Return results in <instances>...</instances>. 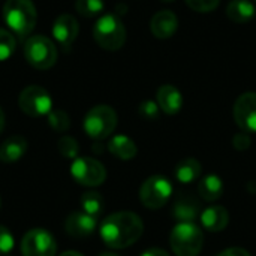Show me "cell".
Wrapping results in <instances>:
<instances>
[{"label": "cell", "mask_w": 256, "mask_h": 256, "mask_svg": "<svg viewBox=\"0 0 256 256\" xmlns=\"http://www.w3.org/2000/svg\"><path fill=\"white\" fill-rule=\"evenodd\" d=\"M144 232V224L136 213L118 212L110 214L100 225V237L111 249H126L135 244Z\"/></svg>", "instance_id": "obj_1"}, {"label": "cell", "mask_w": 256, "mask_h": 256, "mask_svg": "<svg viewBox=\"0 0 256 256\" xmlns=\"http://www.w3.org/2000/svg\"><path fill=\"white\" fill-rule=\"evenodd\" d=\"M3 18L10 32L24 39L36 26V8L32 0H6L3 4Z\"/></svg>", "instance_id": "obj_2"}, {"label": "cell", "mask_w": 256, "mask_h": 256, "mask_svg": "<svg viewBox=\"0 0 256 256\" xmlns=\"http://www.w3.org/2000/svg\"><path fill=\"white\" fill-rule=\"evenodd\" d=\"M204 232L194 222H178L170 236V246L176 256H198L202 250Z\"/></svg>", "instance_id": "obj_3"}, {"label": "cell", "mask_w": 256, "mask_h": 256, "mask_svg": "<svg viewBox=\"0 0 256 256\" xmlns=\"http://www.w3.org/2000/svg\"><path fill=\"white\" fill-rule=\"evenodd\" d=\"M93 38L100 48L106 51H117L126 42V28L118 16L106 14L96 21L93 27Z\"/></svg>", "instance_id": "obj_4"}, {"label": "cell", "mask_w": 256, "mask_h": 256, "mask_svg": "<svg viewBox=\"0 0 256 256\" xmlns=\"http://www.w3.org/2000/svg\"><path fill=\"white\" fill-rule=\"evenodd\" d=\"M116 128L117 114L108 105H96L84 117V130L94 141L108 138L116 130Z\"/></svg>", "instance_id": "obj_5"}, {"label": "cell", "mask_w": 256, "mask_h": 256, "mask_svg": "<svg viewBox=\"0 0 256 256\" xmlns=\"http://www.w3.org/2000/svg\"><path fill=\"white\" fill-rule=\"evenodd\" d=\"M26 60L36 69L45 70L54 66L57 60V48L54 42L42 34L30 36L24 45Z\"/></svg>", "instance_id": "obj_6"}, {"label": "cell", "mask_w": 256, "mask_h": 256, "mask_svg": "<svg viewBox=\"0 0 256 256\" xmlns=\"http://www.w3.org/2000/svg\"><path fill=\"white\" fill-rule=\"evenodd\" d=\"M172 196V183L168 177L154 174L148 177L140 189V200L150 210L162 208Z\"/></svg>", "instance_id": "obj_7"}, {"label": "cell", "mask_w": 256, "mask_h": 256, "mask_svg": "<svg viewBox=\"0 0 256 256\" xmlns=\"http://www.w3.org/2000/svg\"><path fill=\"white\" fill-rule=\"evenodd\" d=\"M21 111L30 117H45L52 111V99L50 93L39 86L26 87L18 98Z\"/></svg>", "instance_id": "obj_8"}, {"label": "cell", "mask_w": 256, "mask_h": 256, "mask_svg": "<svg viewBox=\"0 0 256 256\" xmlns=\"http://www.w3.org/2000/svg\"><path fill=\"white\" fill-rule=\"evenodd\" d=\"M70 174L76 183L86 188H98L106 178L105 166L93 158H76L70 165Z\"/></svg>", "instance_id": "obj_9"}, {"label": "cell", "mask_w": 256, "mask_h": 256, "mask_svg": "<svg viewBox=\"0 0 256 256\" xmlns=\"http://www.w3.org/2000/svg\"><path fill=\"white\" fill-rule=\"evenodd\" d=\"M57 244L54 237L40 228L30 230L21 240L22 256H56Z\"/></svg>", "instance_id": "obj_10"}, {"label": "cell", "mask_w": 256, "mask_h": 256, "mask_svg": "<svg viewBox=\"0 0 256 256\" xmlns=\"http://www.w3.org/2000/svg\"><path fill=\"white\" fill-rule=\"evenodd\" d=\"M234 120L243 132H256V93L248 92L234 104Z\"/></svg>", "instance_id": "obj_11"}, {"label": "cell", "mask_w": 256, "mask_h": 256, "mask_svg": "<svg viewBox=\"0 0 256 256\" xmlns=\"http://www.w3.org/2000/svg\"><path fill=\"white\" fill-rule=\"evenodd\" d=\"M78 21L70 14H62L56 18L52 24V36L64 51H68L72 46L74 40L78 36Z\"/></svg>", "instance_id": "obj_12"}, {"label": "cell", "mask_w": 256, "mask_h": 256, "mask_svg": "<svg viewBox=\"0 0 256 256\" xmlns=\"http://www.w3.org/2000/svg\"><path fill=\"white\" fill-rule=\"evenodd\" d=\"M96 226H98L96 218H93L84 212H75V213L69 214L64 222L66 232L75 238H82V237L92 236L94 232Z\"/></svg>", "instance_id": "obj_13"}, {"label": "cell", "mask_w": 256, "mask_h": 256, "mask_svg": "<svg viewBox=\"0 0 256 256\" xmlns=\"http://www.w3.org/2000/svg\"><path fill=\"white\" fill-rule=\"evenodd\" d=\"M171 213L177 222H194L201 213V202L190 195H180L174 201Z\"/></svg>", "instance_id": "obj_14"}, {"label": "cell", "mask_w": 256, "mask_h": 256, "mask_svg": "<svg viewBox=\"0 0 256 256\" xmlns=\"http://www.w3.org/2000/svg\"><path fill=\"white\" fill-rule=\"evenodd\" d=\"M178 27V20L177 15L168 9L158 12L150 22V30L152 33L159 38V39H168L171 38Z\"/></svg>", "instance_id": "obj_15"}, {"label": "cell", "mask_w": 256, "mask_h": 256, "mask_svg": "<svg viewBox=\"0 0 256 256\" xmlns=\"http://www.w3.org/2000/svg\"><path fill=\"white\" fill-rule=\"evenodd\" d=\"M156 100H158L159 108L165 114H168V116L177 114L182 110V106H183V96H182V93L178 92V88H176L174 86H170V84L162 86L158 90Z\"/></svg>", "instance_id": "obj_16"}, {"label": "cell", "mask_w": 256, "mask_h": 256, "mask_svg": "<svg viewBox=\"0 0 256 256\" xmlns=\"http://www.w3.org/2000/svg\"><path fill=\"white\" fill-rule=\"evenodd\" d=\"M230 213L222 206H213L201 213V224L210 232H220L228 226Z\"/></svg>", "instance_id": "obj_17"}, {"label": "cell", "mask_w": 256, "mask_h": 256, "mask_svg": "<svg viewBox=\"0 0 256 256\" xmlns=\"http://www.w3.org/2000/svg\"><path fill=\"white\" fill-rule=\"evenodd\" d=\"M27 152V141L20 135H14L4 140L0 146V160L3 164L18 162Z\"/></svg>", "instance_id": "obj_18"}, {"label": "cell", "mask_w": 256, "mask_h": 256, "mask_svg": "<svg viewBox=\"0 0 256 256\" xmlns=\"http://www.w3.org/2000/svg\"><path fill=\"white\" fill-rule=\"evenodd\" d=\"M201 174H202V166L194 158L180 160L174 170V177L182 184H190V183L196 182L201 177Z\"/></svg>", "instance_id": "obj_19"}, {"label": "cell", "mask_w": 256, "mask_h": 256, "mask_svg": "<svg viewBox=\"0 0 256 256\" xmlns=\"http://www.w3.org/2000/svg\"><path fill=\"white\" fill-rule=\"evenodd\" d=\"M224 194V182L216 174H207L198 184V195L208 202L218 201Z\"/></svg>", "instance_id": "obj_20"}, {"label": "cell", "mask_w": 256, "mask_h": 256, "mask_svg": "<svg viewBox=\"0 0 256 256\" xmlns=\"http://www.w3.org/2000/svg\"><path fill=\"white\" fill-rule=\"evenodd\" d=\"M108 150L111 154L122 160H130L136 156V144L126 135H116L108 142Z\"/></svg>", "instance_id": "obj_21"}, {"label": "cell", "mask_w": 256, "mask_h": 256, "mask_svg": "<svg viewBox=\"0 0 256 256\" xmlns=\"http://www.w3.org/2000/svg\"><path fill=\"white\" fill-rule=\"evenodd\" d=\"M255 6L250 0H231L226 8V15L237 24L249 22L255 16Z\"/></svg>", "instance_id": "obj_22"}, {"label": "cell", "mask_w": 256, "mask_h": 256, "mask_svg": "<svg viewBox=\"0 0 256 256\" xmlns=\"http://www.w3.org/2000/svg\"><path fill=\"white\" fill-rule=\"evenodd\" d=\"M81 207H82L84 213L98 219V216L104 210V200H102L100 194H98L94 190H88L81 196Z\"/></svg>", "instance_id": "obj_23"}, {"label": "cell", "mask_w": 256, "mask_h": 256, "mask_svg": "<svg viewBox=\"0 0 256 256\" xmlns=\"http://www.w3.org/2000/svg\"><path fill=\"white\" fill-rule=\"evenodd\" d=\"M75 8L78 14L90 18V16L99 15L104 10V2L102 0H76Z\"/></svg>", "instance_id": "obj_24"}, {"label": "cell", "mask_w": 256, "mask_h": 256, "mask_svg": "<svg viewBox=\"0 0 256 256\" xmlns=\"http://www.w3.org/2000/svg\"><path fill=\"white\" fill-rule=\"evenodd\" d=\"M48 123L50 126L56 130V132H64L69 129L70 126V120L69 116L63 111V110H52L48 116Z\"/></svg>", "instance_id": "obj_25"}, {"label": "cell", "mask_w": 256, "mask_h": 256, "mask_svg": "<svg viewBox=\"0 0 256 256\" xmlns=\"http://www.w3.org/2000/svg\"><path fill=\"white\" fill-rule=\"evenodd\" d=\"M15 38L10 32L0 28V62L8 60L15 51Z\"/></svg>", "instance_id": "obj_26"}, {"label": "cell", "mask_w": 256, "mask_h": 256, "mask_svg": "<svg viewBox=\"0 0 256 256\" xmlns=\"http://www.w3.org/2000/svg\"><path fill=\"white\" fill-rule=\"evenodd\" d=\"M57 148H58V153L68 159H76V154L80 152L78 142L72 136H62L57 142Z\"/></svg>", "instance_id": "obj_27"}, {"label": "cell", "mask_w": 256, "mask_h": 256, "mask_svg": "<svg viewBox=\"0 0 256 256\" xmlns=\"http://www.w3.org/2000/svg\"><path fill=\"white\" fill-rule=\"evenodd\" d=\"M138 112L141 117L147 120H154L159 116V105L154 100H144L138 106Z\"/></svg>", "instance_id": "obj_28"}, {"label": "cell", "mask_w": 256, "mask_h": 256, "mask_svg": "<svg viewBox=\"0 0 256 256\" xmlns=\"http://www.w3.org/2000/svg\"><path fill=\"white\" fill-rule=\"evenodd\" d=\"M186 3L196 12H212L219 6L220 0H186Z\"/></svg>", "instance_id": "obj_29"}, {"label": "cell", "mask_w": 256, "mask_h": 256, "mask_svg": "<svg viewBox=\"0 0 256 256\" xmlns=\"http://www.w3.org/2000/svg\"><path fill=\"white\" fill-rule=\"evenodd\" d=\"M12 249H14V237L6 226L0 225V255H9Z\"/></svg>", "instance_id": "obj_30"}, {"label": "cell", "mask_w": 256, "mask_h": 256, "mask_svg": "<svg viewBox=\"0 0 256 256\" xmlns=\"http://www.w3.org/2000/svg\"><path fill=\"white\" fill-rule=\"evenodd\" d=\"M250 144H252V140H250V136H249L248 132H240V134L234 135V138H232V146L238 152L248 150L250 147Z\"/></svg>", "instance_id": "obj_31"}, {"label": "cell", "mask_w": 256, "mask_h": 256, "mask_svg": "<svg viewBox=\"0 0 256 256\" xmlns=\"http://www.w3.org/2000/svg\"><path fill=\"white\" fill-rule=\"evenodd\" d=\"M218 256H252L246 249L243 248H228L225 250H222Z\"/></svg>", "instance_id": "obj_32"}, {"label": "cell", "mask_w": 256, "mask_h": 256, "mask_svg": "<svg viewBox=\"0 0 256 256\" xmlns=\"http://www.w3.org/2000/svg\"><path fill=\"white\" fill-rule=\"evenodd\" d=\"M141 256H171L166 250L160 249V248H152V249H147L146 252H142Z\"/></svg>", "instance_id": "obj_33"}, {"label": "cell", "mask_w": 256, "mask_h": 256, "mask_svg": "<svg viewBox=\"0 0 256 256\" xmlns=\"http://www.w3.org/2000/svg\"><path fill=\"white\" fill-rule=\"evenodd\" d=\"M60 256H84L80 252H75V250H68V252H63Z\"/></svg>", "instance_id": "obj_34"}, {"label": "cell", "mask_w": 256, "mask_h": 256, "mask_svg": "<svg viewBox=\"0 0 256 256\" xmlns=\"http://www.w3.org/2000/svg\"><path fill=\"white\" fill-rule=\"evenodd\" d=\"M4 128V114H3V110L0 108V134Z\"/></svg>", "instance_id": "obj_35"}, {"label": "cell", "mask_w": 256, "mask_h": 256, "mask_svg": "<svg viewBox=\"0 0 256 256\" xmlns=\"http://www.w3.org/2000/svg\"><path fill=\"white\" fill-rule=\"evenodd\" d=\"M99 256H118V255H116V254H111V252H105V254H100Z\"/></svg>", "instance_id": "obj_36"}, {"label": "cell", "mask_w": 256, "mask_h": 256, "mask_svg": "<svg viewBox=\"0 0 256 256\" xmlns=\"http://www.w3.org/2000/svg\"><path fill=\"white\" fill-rule=\"evenodd\" d=\"M162 2H172V0H162Z\"/></svg>", "instance_id": "obj_37"}, {"label": "cell", "mask_w": 256, "mask_h": 256, "mask_svg": "<svg viewBox=\"0 0 256 256\" xmlns=\"http://www.w3.org/2000/svg\"><path fill=\"white\" fill-rule=\"evenodd\" d=\"M0 206H2V201H0Z\"/></svg>", "instance_id": "obj_38"}, {"label": "cell", "mask_w": 256, "mask_h": 256, "mask_svg": "<svg viewBox=\"0 0 256 256\" xmlns=\"http://www.w3.org/2000/svg\"><path fill=\"white\" fill-rule=\"evenodd\" d=\"M4 256H10V255H4Z\"/></svg>", "instance_id": "obj_39"}]
</instances>
